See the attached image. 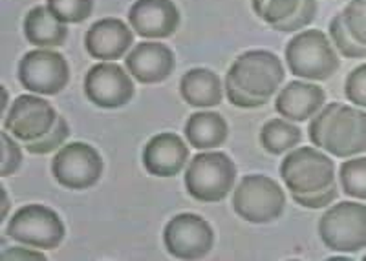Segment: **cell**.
<instances>
[{
  "label": "cell",
  "instance_id": "cell-34",
  "mask_svg": "<svg viewBox=\"0 0 366 261\" xmlns=\"http://www.w3.org/2000/svg\"><path fill=\"white\" fill-rule=\"evenodd\" d=\"M8 210H9L8 192H6V188H2V220H6V218H8Z\"/></svg>",
  "mask_w": 366,
  "mask_h": 261
},
{
  "label": "cell",
  "instance_id": "cell-22",
  "mask_svg": "<svg viewBox=\"0 0 366 261\" xmlns=\"http://www.w3.org/2000/svg\"><path fill=\"white\" fill-rule=\"evenodd\" d=\"M300 139H302V130L286 117L269 119L260 130V145L273 155L293 150L299 146Z\"/></svg>",
  "mask_w": 366,
  "mask_h": 261
},
{
  "label": "cell",
  "instance_id": "cell-23",
  "mask_svg": "<svg viewBox=\"0 0 366 261\" xmlns=\"http://www.w3.org/2000/svg\"><path fill=\"white\" fill-rule=\"evenodd\" d=\"M339 181L346 195L366 199V158H348L339 168Z\"/></svg>",
  "mask_w": 366,
  "mask_h": 261
},
{
  "label": "cell",
  "instance_id": "cell-18",
  "mask_svg": "<svg viewBox=\"0 0 366 261\" xmlns=\"http://www.w3.org/2000/svg\"><path fill=\"white\" fill-rule=\"evenodd\" d=\"M325 104L326 93L322 88L304 81H293L279 91L274 110L280 117H286L293 123H302L312 119Z\"/></svg>",
  "mask_w": 366,
  "mask_h": 261
},
{
  "label": "cell",
  "instance_id": "cell-14",
  "mask_svg": "<svg viewBox=\"0 0 366 261\" xmlns=\"http://www.w3.org/2000/svg\"><path fill=\"white\" fill-rule=\"evenodd\" d=\"M129 22L139 37L167 39L179 28V11L172 0H136Z\"/></svg>",
  "mask_w": 366,
  "mask_h": 261
},
{
  "label": "cell",
  "instance_id": "cell-5",
  "mask_svg": "<svg viewBox=\"0 0 366 261\" xmlns=\"http://www.w3.org/2000/svg\"><path fill=\"white\" fill-rule=\"evenodd\" d=\"M280 178L292 195L313 194L337 185L332 158L313 146L290 150L280 165Z\"/></svg>",
  "mask_w": 366,
  "mask_h": 261
},
{
  "label": "cell",
  "instance_id": "cell-28",
  "mask_svg": "<svg viewBox=\"0 0 366 261\" xmlns=\"http://www.w3.org/2000/svg\"><path fill=\"white\" fill-rule=\"evenodd\" d=\"M317 15V0H300V6L292 17L286 19L282 22H277L271 28L274 31H282V34H293V31H299V29L306 28L308 24H312L313 19Z\"/></svg>",
  "mask_w": 366,
  "mask_h": 261
},
{
  "label": "cell",
  "instance_id": "cell-32",
  "mask_svg": "<svg viewBox=\"0 0 366 261\" xmlns=\"http://www.w3.org/2000/svg\"><path fill=\"white\" fill-rule=\"evenodd\" d=\"M339 190H337V185H333V187L326 188V190H320V192H313V194H306V195H292L293 201L297 205L304 208H325L328 205H332L335 199H337Z\"/></svg>",
  "mask_w": 366,
  "mask_h": 261
},
{
  "label": "cell",
  "instance_id": "cell-30",
  "mask_svg": "<svg viewBox=\"0 0 366 261\" xmlns=\"http://www.w3.org/2000/svg\"><path fill=\"white\" fill-rule=\"evenodd\" d=\"M345 96L350 103L366 110V63L348 73L345 83Z\"/></svg>",
  "mask_w": 366,
  "mask_h": 261
},
{
  "label": "cell",
  "instance_id": "cell-21",
  "mask_svg": "<svg viewBox=\"0 0 366 261\" xmlns=\"http://www.w3.org/2000/svg\"><path fill=\"white\" fill-rule=\"evenodd\" d=\"M229 126L217 112H196L185 123L187 143L196 150H212L225 143Z\"/></svg>",
  "mask_w": 366,
  "mask_h": 261
},
{
  "label": "cell",
  "instance_id": "cell-17",
  "mask_svg": "<svg viewBox=\"0 0 366 261\" xmlns=\"http://www.w3.org/2000/svg\"><path fill=\"white\" fill-rule=\"evenodd\" d=\"M187 161V145L172 132L158 133L143 148V166L156 178H174L185 168Z\"/></svg>",
  "mask_w": 366,
  "mask_h": 261
},
{
  "label": "cell",
  "instance_id": "cell-2",
  "mask_svg": "<svg viewBox=\"0 0 366 261\" xmlns=\"http://www.w3.org/2000/svg\"><path fill=\"white\" fill-rule=\"evenodd\" d=\"M310 141L335 158L348 159L366 152V112L348 104H325L312 117Z\"/></svg>",
  "mask_w": 366,
  "mask_h": 261
},
{
  "label": "cell",
  "instance_id": "cell-29",
  "mask_svg": "<svg viewBox=\"0 0 366 261\" xmlns=\"http://www.w3.org/2000/svg\"><path fill=\"white\" fill-rule=\"evenodd\" d=\"M342 19L355 41L366 46V0H352L342 11Z\"/></svg>",
  "mask_w": 366,
  "mask_h": 261
},
{
  "label": "cell",
  "instance_id": "cell-35",
  "mask_svg": "<svg viewBox=\"0 0 366 261\" xmlns=\"http://www.w3.org/2000/svg\"><path fill=\"white\" fill-rule=\"evenodd\" d=\"M2 96H4V101H2V113H8L9 110V99H8V90H6L4 86H2Z\"/></svg>",
  "mask_w": 366,
  "mask_h": 261
},
{
  "label": "cell",
  "instance_id": "cell-6",
  "mask_svg": "<svg viewBox=\"0 0 366 261\" xmlns=\"http://www.w3.org/2000/svg\"><path fill=\"white\" fill-rule=\"evenodd\" d=\"M286 194L274 179L262 174L246 175L233 194V208L249 223H271L282 216Z\"/></svg>",
  "mask_w": 366,
  "mask_h": 261
},
{
  "label": "cell",
  "instance_id": "cell-12",
  "mask_svg": "<svg viewBox=\"0 0 366 261\" xmlns=\"http://www.w3.org/2000/svg\"><path fill=\"white\" fill-rule=\"evenodd\" d=\"M57 112L39 96H19L4 116V130L22 143H31L54 128Z\"/></svg>",
  "mask_w": 366,
  "mask_h": 261
},
{
  "label": "cell",
  "instance_id": "cell-27",
  "mask_svg": "<svg viewBox=\"0 0 366 261\" xmlns=\"http://www.w3.org/2000/svg\"><path fill=\"white\" fill-rule=\"evenodd\" d=\"M68 135H70V126H68L66 119L63 116H59L54 128L46 133V135H42L41 139H37V141L26 143V150L29 153H35V155H44V153L55 152L61 146H64Z\"/></svg>",
  "mask_w": 366,
  "mask_h": 261
},
{
  "label": "cell",
  "instance_id": "cell-7",
  "mask_svg": "<svg viewBox=\"0 0 366 261\" xmlns=\"http://www.w3.org/2000/svg\"><path fill=\"white\" fill-rule=\"evenodd\" d=\"M319 236L335 252L366 249V205L342 201L330 207L319 220Z\"/></svg>",
  "mask_w": 366,
  "mask_h": 261
},
{
  "label": "cell",
  "instance_id": "cell-26",
  "mask_svg": "<svg viewBox=\"0 0 366 261\" xmlns=\"http://www.w3.org/2000/svg\"><path fill=\"white\" fill-rule=\"evenodd\" d=\"M300 0H253V9L269 26L290 19L299 9Z\"/></svg>",
  "mask_w": 366,
  "mask_h": 261
},
{
  "label": "cell",
  "instance_id": "cell-10",
  "mask_svg": "<svg viewBox=\"0 0 366 261\" xmlns=\"http://www.w3.org/2000/svg\"><path fill=\"white\" fill-rule=\"evenodd\" d=\"M19 81L29 93L57 96L70 81L66 58L57 51L39 48L31 50L19 63Z\"/></svg>",
  "mask_w": 366,
  "mask_h": 261
},
{
  "label": "cell",
  "instance_id": "cell-16",
  "mask_svg": "<svg viewBox=\"0 0 366 261\" xmlns=\"http://www.w3.org/2000/svg\"><path fill=\"white\" fill-rule=\"evenodd\" d=\"M174 63L172 50L162 42H139L125 57V68L142 84H158L169 79Z\"/></svg>",
  "mask_w": 366,
  "mask_h": 261
},
{
  "label": "cell",
  "instance_id": "cell-4",
  "mask_svg": "<svg viewBox=\"0 0 366 261\" xmlns=\"http://www.w3.org/2000/svg\"><path fill=\"white\" fill-rule=\"evenodd\" d=\"M286 63L293 75L308 81L330 79L341 66L332 41L320 29L300 31L287 42Z\"/></svg>",
  "mask_w": 366,
  "mask_h": 261
},
{
  "label": "cell",
  "instance_id": "cell-36",
  "mask_svg": "<svg viewBox=\"0 0 366 261\" xmlns=\"http://www.w3.org/2000/svg\"><path fill=\"white\" fill-rule=\"evenodd\" d=\"M362 260H365V261H366V254H365V257H362Z\"/></svg>",
  "mask_w": 366,
  "mask_h": 261
},
{
  "label": "cell",
  "instance_id": "cell-25",
  "mask_svg": "<svg viewBox=\"0 0 366 261\" xmlns=\"http://www.w3.org/2000/svg\"><path fill=\"white\" fill-rule=\"evenodd\" d=\"M46 6L59 21L66 24H81L92 15L94 0H46Z\"/></svg>",
  "mask_w": 366,
  "mask_h": 261
},
{
  "label": "cell",
  "instance_id": "cell-24",
  "mask_svg": "<svg viewBox=\"0 0 366 261\" xmlns=\"http://www.w3.org/2000/svg\"><path fill=\"white\" fill-rule=\"evenodd\" d=\"M328 34L333 48H335L341 55H345V57L348 58L366 57V46L361 44L359 41H355L354 35L350 34L348 26H346L345 19H342V13L335 15V17L330 21Z\"/></svg>",
  "mask_w": 366,
  "mask_h": 261
},
{
  "label": "cell",
  "instance_id": "cell-1",
  "mask_svg": "<svg viewBox=\"0 0 366 261\" xmlns=\"http://www.w3.org/2000/svg\"><path fill=\"white\" fill-rule=\"evenodd\" d=\"M280 58L267 50H249L234 58L225 75V96L238 108H260L284 83Z\"/></svg>",
  "mask_w": 366,
  "mask_h": 261
},
{
  "label": "cell",
  "instance_id": "cell-9",
  "mask_svg": "<svg viewBox=\"0 0 366 261\" xmlns=\"http://www.w3.org/2000/svg\"><path fill=\"white\" fill-rule=\"evenodd\" d=\"M103 159L92 145L75 141L59 148L51 159V174L59 185L70 190L94 187L103 175Z\"/></svg>",
  "mask_w": 366,
  "mask_h": 261
},
{
  "label": "cell",
  "instance_id": "cell-11",
  "mask_svg": "<svg viewBox=\"0 0 366 261\" xmlns=\"http://www.w3.org/2000/svg\"><path fill=\"white\" fill-rule=\"evenodd\" d=\"M163 243L178 260H200L211 252L214 232L198 214H178L165 225Z\"/></svg>",
  "mask_w": 366,
  "mask_h": 261
},
{
  "label": "cell",
  "instance_id": "cell-13",
  "mask_svg": "<svg viewBox=\"0 0 366 261\" xmlns=\"http://www.w3.org/2000/svg\"><path fill=\"white\" fill-rule=\"evenodd\" d=\"M136 86L119 64L99 63L84 77V96L99 108H121L132 101Z\"/></svg>",
  "mask_w": 366,
  "mask_h": 261
},
{
  "label": "cell",
  "instance_id": "cell-20",
  "mask_svg": "<svg viewBox=\"0 0 366 261\" xmlns=\"http://www.w3.org/2000/svg\"><path fill=\"white\" fill-rule=\"evenodd\" d=\"M24 35L37 48H57L68 37L66 22L59 21L48 6H35L24 17Z\"/></svg>",
  "mask_w": 366,
  "mask_h": 261
},
{
  "label": "cell",
  "instance_id": "cell-8",
  "mask_svg": "<svg viewBox=\"0 0 366 261\" xmlns=\"http://www.w3.org/2000/svg\"><path fill=\"white\" fill-rule=\"evenodd\" d=\"M11 240L34 249L50 250L63 243L66 228L59 214L44 205H26L19 208L6 227Z\"/></svg>",
  "mask_w": 366,
  "mask_h": 261
},
{
  "label": "cell",
  "instance_id": "cell-15",
  "mask_svg": "<svg viewBox=\"0 0 366 261\" xmlns=\"http://www.w3.org/2000/svg\"><path fill=\"white\" fill-rule=\"evenodd\" d=\"M134 44L132 28L119 19H101L94 22L84 35V48L92 58L112 63L125 57Z\"/></svg>",
  "mask_w": 366,
  "mask_h": 261
},
{
  "label": "cell",
  "instance_id": "cell-31",
  "mask_svg": "<svg viewBox=\"0 0 366 261\" xmlns=\"http://www.w3.org/2000/svg\"><path fill=\"white\" fill-rule=\"evenodd\" d=\"M21 163V146L15 143V137L4 130V132H2V168H0V175H2V178H8V175L15 174V172L19 170Z\"/></svg>",
  "mask_w": 366,
  "mask_h": 261
},
{
  "label": "cell",
  "instance_id": "cell-3",
  "mask_svg": "<svg viewBox=\"0 0 366 261\" xmlns=\"http://www.w3.org/2000/svg\"><path fill=\"white\" fill-rule=\"evenodd\" d=\"M237 181V166L224 152L198 153L185 168V187L202 203H218L227 198Z\"/></svg>",
  "mask_w": 366,
  "mask_h": 261
},
{
  "label": "cell",
  "instance_id": "cell-19",
  "mask_svg": "<svg viewBox=\"0 0 366 261\" xmlns=\"http://www.w3.org/2000/svg\"><path fill=\"white\" fill-rule=\"evenodd\" d=\"M224 83L214 71L194 68L183 73L179 81V93L183 101L196 108H212L224 99Z\"/></svg>",
  "mask_w": 366,
  "mask_h": 261
},
{
  "label": "cell",
  "instance_id": "cell-33",
  "mask_svg": "<svg viewBox=\"0 0 366 261\" xmlns=\"http://www.w3.org/2000/svg\"><path fill=\"white\" fill-rule=\"evenodd\" d=\"M28 247V245H26ZM26 247H11V249H4V252L0 254V257L4 261H19V260H37V261H42L46 260V256L42 252H37V250H34V247L31 249H26Z\"/></svg>",
  "mask_w": 366,
  "mask_h": 261
}]
</instances>
